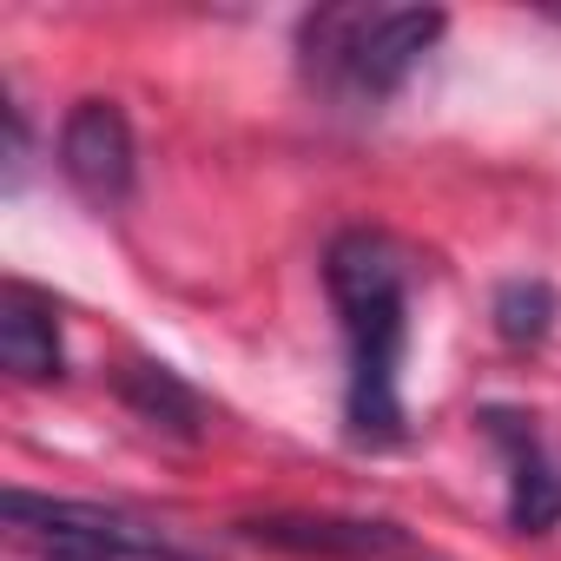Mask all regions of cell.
Segmentation results:
<instances>
[{
  "label": "cell",
  "instance_id": "7a4b0ae2",
  "mask_svg": "<svg viewBox=\"0 0 561 561\" xmlns=\"http://www.w3.org/2000/svg\"><path fill=\"white\" fill-rule=\"evenodd\" d=\"M443 8H318L298 27L305 80L351 106H383L443 41Z\"/></svg>",
  "mask_w": 561,
  "mask_h": 561
},
{
  "label": "cell",
  "instance_id": "5b68a950",
  "mask_svg": "<svg viewBox=\"0 0 561 561\" xmlns=\"http://www.w3.org/2000/svg\"><path fill=\"white\" fill-rule=\"evenodd\" d=\"M476 423H482V436L508 462V528L515 535L561 528V456L541 443L535 416L528 410H508V403H489Z\"/></svg>",
  "mask_w": 561,
  "mask_h": 561
},
{
  "label": "cell",
  "instance_id": "3957f363",
  "mask_svg": "<svg viewBox=\"0 0 561 561\" xmlns=\"http://www.w3.org/2000/svg\"><path fill=\"white\" fill-rule=\"evenodd\" d=\"M8 522L47 535L54 548H87L100 561H198L165 528H152L139 515H119V508H100V502H54V495L8 489Z\"/></svg>",
  "mask_w": 561,
  "mask_h": 561
},
{
  "label": "cell",
  "instance_id": "6da1fadb",
  "mask_svg": "<svg viewBox=\"0 0 561 561\" xmlns=\"http://www.w3.org/2000/svg\"><path fill=\"white\" fill-rule=\"evenodd\" d=\"M324 291L344 324V436L357 449H397L403 416V351H410V257L390 231L351 225L324 251Z\"/></svg>",
  "mask_w": 561,
  "mask_h": 561
},
{
  "label": "cell",
  "instance_id": "9c48e42d",
  "mask_svg": "<svg viewBox=\"0 0 561 561\" xmlns=\"http://www.w3.org/2000/svg\"><path fill=\"white\" fill-rule=\"evenodd\" d=\"M489 318H495V337L502 344H541L548 331H554V291L541 285V277H508V285L495 291V305H489Z\"/></svg>",
  "mask_w": 561,
  "mask_h": 561
},
{
  "label": "cell",
  "instance_id": "277c9868",
  "mask_svg": "<svg viewBox=\"0 0 561 561\" xmlns=\"http://www.w3.org/2000/svg\"><path fill=\"white\" fill-rule=\"evenodd\" d=\"M60 172L87 205H126L139 185V146L113 100H80L60 119Z\"/></svg>",
  "mask_w": 561,
  "mask_h": 561
},
{
  "label": "cell",
  "instance_id": "52a82bcc",
  "mask_svg": "<svg viewBox=\"0 0 561 561\" xmlns=\"http://www.w3.org/2000/svg\"><path fill=\"white\" fill-rule=\"evenodd\" d=\"M0 364H8L21 383H54L67 370V344H60V311L27 291L8 285L0 291Z\"/></svg>",
  "mask_w": 561,
  "mask_h": 561
},
{
  "label": "cell",
  "instance_id": "ba28073f",
  "mask_svg": "<svg viewBox=\"0 0 561 561\" xmlns=\"http://www.w3.org/2000/svg\"><path fill=\"white\" fill-rule=\"evenodd\" d=\"M113 390H119V403H126L139 423H152V430H165V436H179V443H198V436H205V397H198L179 370H165V364H152V357H133V364L113 370Z\"/></svg>",
  "mask_w": 561,
  "mask_h": 561
},
{
  "label": "cell",
  "instance_id": "8992f818",
  "mask_svg": "<svg viewBox=\"0 0 561 561\" xmlns=\"http://www.w3.org/2000/svg\"><path fill=\"white\" fill-rule=\"evenodd\" d=\"M238 535L277 554H324V561H397L416 548L397 522L370 515H244Z\"/></svg>",
  "mask_w": 561,
  "mask_h": 561
}]
</instances>
